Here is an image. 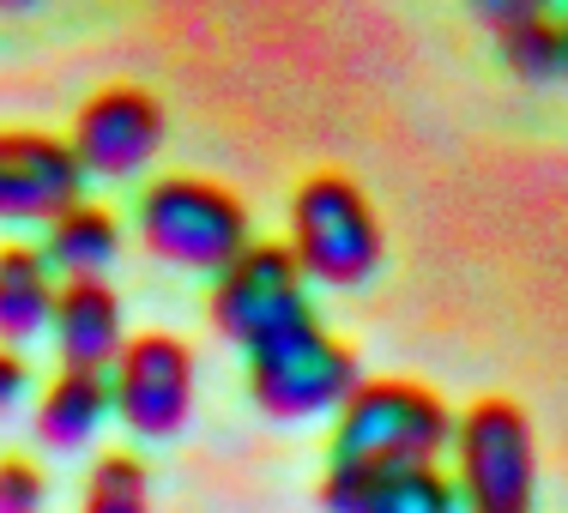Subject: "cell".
Returning <instances> with one entry per match:
<instances>
[{"label": "cell", "mask_w": 568, "mask_h": 513, "mask_svg": "<svg viewBox=\"0 0 568 513\" xmlns=\"http://www.w3.org/2000/svg\"><path fill=\"white\" fill-rule=\"evenodd\" d=\"M459 411L436 387L405 375H363L333 411V459L357 465H429L454 448Z\"/></svg>", "instance_id": "6da1fadb"}, {"label": "cell", "mask_w": 568, "mask_h": 513, "mask_svg": "<svg viewBox=\"0 0 568 513\" xmlns=\"http://www.w3.org/2000/svg\"><path fill=\"white\" fill-rule=\"evenodd\" d=\"M140 242L175 273H206L219 278L230 260L254 242V218L236 199V187L212 175H158L140 194Z\"/></svg>", "instance_id": "7a4b0ae2"}, {"label": "cell", "mask_w": 568, "mask_h": 513, "mask_svg": "<svg viewBox=\"0 0 568 513\" xmlns=\"http://www.w3.org/2000/svg\"><path fill=\"white\" fill-rule=\"evenodd\" d=\"M308 285H333V290H357L382 273V218H375L369 194L339 170H315L303 187L291 194V242Z\"/></svg>", "instance_id": "3957f363"}, {"label": "cell", "mask_w": 568, "mask_h": 513, "mask_svg": "<svg viewBox=\"0 0 568 513\" xmlns=\"http://www.w3.org/2000/svg\"><path fill=\"white\" fill-rule=\"evenodd\" d=\"M454 490L459 513H532L538 502V435L514 399H471L454 423Z\"/></svg>", "instance_id": "277c9868"}, {"label": "cell", "mask_w": 568, "mask_h": 513, "mask_svg": "<svg viewBox=\"0 0 568 513\" xmlns=\"http://www.w3.org/2000/svg\"><path fill=\"white\" fill-rule=\"evenodd\" d=\"M357 381H363L357 350L345 339H333L315 315L248 350V399L266 417H278V423H303V417L339 411Z\"/></svg>", "instance_id": "5b68a950"}, {"label": "cell", "mask_w": 568, "mask_h": 513, "mask_svg": "<svg viewBox=\"0 0 568 513\" xmlns=\"http://www.w3.org/2000/svg\"><path fill=\"white\" fill-rule=\"evenodd\" d=\"M206 315L230 345L254 350L261 339L308 320L315 302H308V278H303V266H296V254L284 248V242H248V248L212 278Z\"/></svg>", "instance_id": "8992f818"}, {"label": "cell", "mask_w": 568, "mask_h": 513, "mask_svg": "<svg viewBox=\"0 0 568 513\" xmlns=\"http://www.w3.org/2000/svg\"><path fill=\"white\" fill-rule=\"evenodd\" d=\"M115 423L140 441H170L194 417V350L175 332H133L110 369Z\"/></svg>", "instance_id": "52a82bcc"}, {"label": "cell", "mask_w": 568, "mask_h": 513, "mask_svg": "<svg viewBox=\"0 0 568 513\" xmlns=\"http://www.w3.org/2000/svg\"><path fill=\"white\" fill-rule=\"evenodd\" d=\"M164 103L152 98L145 85H103L91 91L85 103L73 110V127H67V145H73L85 182H128L164 152Z\"/></svg>", "instance_id": "ba28073f"}, {"label": "cell", "mask_w": 568, "mask_h": 513, "mask_svg": "<svg viewBox=\"0 0 568 513\" xmlns=\"http://www.w3.org/2000/svg\"><path fill=\"white\" fill-rule=\"evenodd\" d=\"M73 199H85V170L73 145L37 127L0 133V224H49Z\"/></svg>", "instance_id": "9c48e42d"}, {"label": "cell", "mask_w": 568, "mask_h": 513, "mask_svg": "<svg viewBox=\"0 0 568 513\" xmlns=\"http://www.w3.org/2000/svg\"><path fill=\"white\" fill-rule=\"evenodd\" d=\"M315 502L327 513H459V490L442 459H429V465H357V459H333Z\"/></svg>", "instance_id": "30bf717a"}, {"label": "cell", "mask_w": 568, "mask_h": 513, "mask_svg": "<svg viewBox=\"0 0 568 513\" xmlns=\"http://www.w3.org/2000/svg\"><path fill=\"white\" fill-rule=\"evenodd\" d=\"M49 339H55L61 369H98L110 375L128 332V308L110 278H61L55 290V315H49Z\"/></svg>", "instance_id": "8fae6325"}, {"label": "cell", "mask_w": 568, "mask_h": 513, "mask_svg": "<svg viewBox=\"0 0 568 513\" xmlns=\"http://www.w3.org/2000/svg\"><path fill=\"white\" fill-rule=\"evenodd\" d=\"M110 417H115L110 375H98V369H55V381H49L43 399H37L31 435L43 441L49 453H79V448H91V435H98Z\"/></svg>", "instance_id": "7c38bea8"}, {"label": "cell", "mask_w": 568, "mask_h": 513, "mask_svg": "<svg viewBox=\"0 0 568 513\" xmlns=\"http://www.w3.org/2000/svg\"><path fill=\"white\" fill-rule=\"evenodd\" d=\"M55 266L31 242H0V345H31L55 315Z\"/></svg>", "instance_id": "4fadbf2b"}, {"label": "cell", "mask_w": 568, "mask_h": 513, "mask_svg": "<svg viewBox=\"0 0 568 513\" xmlns=\"http://www.w3.org/2000/svg\"><path fill=\"white\" fill-rule=\"evenodd\" d=\"M121 254V218L98 199H73L43 224V260L55 278H103Z\"/></svg>", "instance_id": "5bb4252c"}, {"label": "cell", "mask_w": 568, "mask_h": 513, "mask_svg": "<svg viewBox=\"0 0 568 513\" xmlns=\"http://www.w3.org/2000/svg\"><path fill=\"white\" fill-rule=\"evenodd\" d=\"M79 513H152V465L133 448H103L85 471Z\"/></svg>", "instance_id": "9a60e30c"}, {"label": "cell", "mask_w": 568, "mask_h": 513, "mask_svg": "<svg viewBox=\"0 0 568 513\" xmlns=\"http://www.w3.org/2000/svg\"><path fill=\"white\" fill-rule=\"evenodd\" d=\"M496 55L520 85H550L562 79V31L557 19H532V24H514V31L496 37Z\"/></svg>", "instance_id": "2e32d148"}, {"label": "cell", "mask_w": 568, "mask_h": 513, "mask_svg": "<svg viewBox=\"0 0 568 513\" xmlns=\"http://www.w3.org/2000/svg\"><path fill=\"white\" fill-rule=\"evenodd\" d=\"M49 478L31 453H0V513H43Z\"/></svg>", "instance_id": "e0dca14e"}, {"label": "cell", "mask_w": 568, "mask_h": 513, "mask_svg": "<svg viewBox=\"0 0 568 513\" xmlns=\"http://www.w3.org/2000/svg\"><path fill=\"white\" fill-rule=\"evenodd\" d=\"M557 7H562V0H466V12L490 37L514 31V24H532V19H557Z\"/></svg>", "instance_id": "ac0fdd59"}, {"label": "cell", "mask_w": 568, "mask_h": 513, "mask_svg": "<svg viewBox=\"0 0 568 513\" xmlns=\"http://www.w3.org/2000/svg\"><path fill=\"white\" fill-rule=\"evenodd\" d=\"M24 393H31V362H24L19 345H0V417H7Z\"/></svg>", "instance_id": "d6986e66"}, {"label": "cell", "mask_w": 568, "mask_h": 513, "mask_svg": "<svg viewBox=\"0 0 568 513\" xmlns=\"http://www.w3.org/2000/svg\"><path fill=\"white\" fill-rule=\"evenodd\" d=\"M31 7H43V0H0V12H31Z\"/></svg>", "instance_id": "ffe728a7"}, {"label": "cell", "mask_w": 568, "mask_h": 513, "mask_svg": "<svg viewBox=\"0 0 568 513\" xmlns=\"http://www.w3.org/2000/svg\"><path fill=\"white\" fill-rule=\"evenodd\" d=\"M557 31H562V79H568V12L557 19Z\"/></svg>", "instance_id": "44dd1931"}]
</instances>
